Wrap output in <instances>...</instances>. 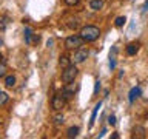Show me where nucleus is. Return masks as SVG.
Listing matches in <instances>:
<instances>
[{"mask_svg": "<svg viewBox=\"0 0 148 139\" xmlns=\"http://www.w3.org/2000/svg\"><path fill=\"white\" fill-rule=\"evenodd\" d=\"M80 36L85 42H94L100 37V30L94 25H86L80 30Z\"/></svg>", "mask_w": 148, "mask_h": 139, "instance_id": "1", "label": "nucleus"}, {"mask_svg": "<svg viewBox=\"0 0 148 139\" xmlns=\"http://www.w3.org/2000/svg\"><path fill=\"white\" fill-rule=\"evenodd\" d=\"M77 74H79V70L76 68V65H69V67L62 70V76H60V79H62L63 83H69V82L76 81Z\"/></svg>", "mask_w": 148, "mask_h": 139, "instance_id": "2", "label": "nucleus"}, {"mask_svg": "<svg viewBox=\"0 0 148 139\" xmlns=\"http://www.w3.org/2000/svg\"><path fill=\"white\" fill-rule=\"evenodd\" d=\"M83 40L82 39V36L79 34V36H69V37H66V40H65V46H66L68 50H79V48H82L83 46Z\"/></svg>", "mask_w": 148, "mask_h": 139, "instance_id": "3", "label": "nucleus"}, {"mask_svg": "<svg viewBox=\"0 0 148 139\" xmlns=\"http://www.w3.org/2000/svg\"><path fill=\"white\" fill-rule=\"evenodd\" d=\"M66 97L63 96V93H56L53 100H51V107H53L54 111H62L65 108V105H66Z\"/></svg>", "mask_w": 148, "mask_h": 139, "instance_id": "4", "label": "nucleus"}, {"mask_svg": "<svg viewBox=\"0 0 148 139\" xmlns=\"http://www.w3.org/2000/svg\"><path fill=\"white\" fill-rule=\"evenodd\" d=\"M88 56H90V53H88L86 48H79L76 53H74V56L71 57V60L74 63H83L88 59Z\"/></svg>", "mask_w": 148, "mask_h": 139, "instance_id": "5", "label": "nucleus"}, {"mask_svg": "<svg viewBox=\"0 0 148 139\" xmlns=\"http://www.w3.org/2000/svg\"><path fill=\"white\" fill-rule=\"evenodd\" d=\"M77 91V85L76 83H73V82H69V83H65V87H63V96L66 97V99H71V97L74 96V93Z\"/></svg>", "mask_w": 148, "mask_h": 139, "instance_id": "6", "label": "nucleus"}, {"mask_svg": "<svg viewBox=\"0 0 148 139\" xmlns=\"http://www.w3.org/2000/svg\"><path fill=\"white\" fill-rule=\"evenodd\" d=\"M133 138H137V139H143L145 138V128L142 125H136L133 128Z\"/></svg>", "mask_w": 148, "mask_h": 139, "instance_id": "7", "label": "nucleus"}, {"mask_svg": "<svg viewBox=\"0 0 148 139\" xmlns=\"http://www.w3.org/2000/svg\"><path fill=\"white\" fill-rule=\"evenodd\" d=\"M139 48H140L139 42H131V43L127 46V54H128V56H134V54L139 51Z\"/></svg>", "mask_w": 148, "mask_h": 139, "instance_id": "8", "label": "nucleus"}, {"mask_svg": "<svg viewBox=\"0 0 148 139\" xmlns=\"http://www.w3.org/2000/svg\"><path fill=\"white\" fill-rule=\"evenodd\" d=\"M140 94H142V90H140L139 87H134V88H131V91H130V94H128V96H130V97H128L130 102L133 104V102L136 100V99H137V97L140 96Z\"/></svg>", "mask_w": 148, "mask_h": 139, "instance_id": "9", "label": "nucleus"}, {"mask_svg": "<svg viewBox=\"0 0 148 139\" xmlns=\"http://www.w3.org/2000/svg\"><path fill=\"white\" fill-rule=\"evenodd\" d=\"M105 5V0H91L90 2V8L92 11H100Z\"/></svg>", "mask_w": 148, "mask_h": 139, "instance_id": "10", "label": "nucleus"}, {"mask_svg": "<svg viewBox=\"0 0 148 139\" xmlns=\"http://www.w3.org/2000/svg\"><path fill=\"white\" fill-rule=\"evenodd\" d=\"M100 107H102V102H97V104H96V107H94V108H92V113H91V119H90V127H92V125H94L96 116H97V113H99Z\"/></svg>", "mask_w": 148, "mask_h": 139, "instance_id": "11", "label": "nucleus"}, {"mask_svg": "<svg viewBox=\"0 0 148 139\" xmlns=\"http://www.w3.org/2000/svg\"><path fill=\"white\" fill-rule=\"evenodd\" d=\"M16 85V76L9 74V76H5V87L6 88H12Z\"/></svg>", "mask_w": 148, "mask_h": 139, "instance_id": "12", "label": "nucleus"}, {"mask_svg": "<svg viewBox=\"0 0 148 139\" xmlns=\"http://www.w3.org/2000/svg\"><path fill=\"white\" fill-rule=\"evenodd\" d=\"M32 36H34V32H32V30L29 26H26L25 28V42L28 45H31L32 43Z\"/></svg>", "mask_w": 148, "mask_h": 139, "instance_id": "13", "label": "nucleus"}, {"mask_svg": "<svg viewBox=\"0 0 148 139\" xmlns=\"http://www.w3.org/2000/svg\"><path fill=\"white\" fill-rule=\"evenodd\" d=\"M59 65L62 67V70H63V68H66V67H69V65H71V59L66 57V56H60V59H59Z\"/></svg>", "mask_w": 148, "mask_h": 139, "instance_id": "14", "label": "nucleus"}, {"mask_svg": "<svg viewBox=\"0 0 148 139\" xmlns=\"http://www.w3.org/2000/svg\"><path fill=\"white\" fill-rule=\"evenodd\" d=\"M79 131H80V128H79V127H69L66 130V136L68 138H76L79 134Z\"/></svg>", "mask_w": 148, "mask_h": 139, "instance_id": "15", "label": "nucleus"}, {"mask_svg": "<svg viewBox=\"0 0 148 139\" xmlns=\"http://www.w3.org/2000/svg\"><path fill=\"white\" fill-rule=\"evenodd\" d=\"M125 22H127V19H125V16H119L117 19H116L114 25L117 26V28H122V26L125 25Z\"/></svg>", "mask_w": 148, "mask_h": 139, "instance_id": "16", "label": "nucleus"}, {"mask_svg": "<svg viewBox=\"0 0 148 139\" xmlns=\"http://www.w3.org/2000/svg\"><path fill=\"white\" fill-rule=\"evenodd\" d=\"M6 76V60L2 57V65H0V77Z\"/></svg>", "mask_w": 148, "mask_h": 139, "instance_id": "17", "label": "nucleus"}, {"mask_svg": "<svg viewBox=\"0 0 148 139\" xmlns=\"http://www.w3.org/2000/svg\"><path fill=\"white\" fill-rule=\"evenodd\" d=\"M65 122V120H63V114H56L54 116V124L56 125H62Z\"/></svg>", "mask_w": 148, "mask_h": 139, "instance_id": "18", "label": "nucleus"}, {"mask_svg": "<svg viewBox=\"0 0 148 139\" xmlns=\"http://www.w3.org/2000/svg\"><path fill=\"white\" fill-rule=\"evenodd\" d=\"M6 102H8V94H6L5 91H2V93H0V105L3 107Z\"/></svg>", "mask_w": 148, "mask_h": 139, "instance_id": "19", "label": "nucleus"}, {"mask_svg": "<svg viewBox=\"0 0 148 139\" xmlns=\"http://www.w3.org/2000/svg\"><path fill=\"white\" fill-rule=\"evenodd\" d=\"M79 2H80V0H65V3H66L68 6H76Z\"/></svg>", "mask_w": 148, "mask_h": 139, "instance_id": "20", "label": "nucleus"}, {"mask_svg": "<svg viewBox=\"0 0 148 139\" xmlns=\"http://www.w3.org/2000/svg\"><path fill=\"white\" fill-rule=\"evenodd\" d=\"M108 124L110 125H116V116L114 114H111L110 118H108Z\"/></svg>", "mask_w": 148, "mask_h": 139, "instance_id": "21", "label": "nucleus"}, {"mask_svg": "<svg viewBox=\"0 0 148 139\" xmlns=\"http://www.w3.org/2000/svg\"><path fill=\"white\" fill-rule=\"evenodd\" d=\"M99 90H100V82H99V81H96V88H94V93H97Z\"/></svg>", "mask_w": 148, "mask_h": 139, "instance_id": "22", "label": "nucleus"}, {"mask_svg": "<svg viewBox=\"0 0 148 139\" xmlns=\"http://www.w3.org/2000/svg\"><path fill=\"white\" fill-rule=\"evenodd\" d=\"M111 138H113V139H119V134H117V133H114V134H113V136H111Z\"/></svg>", "mask_w": 148, "mask_h": 139, "instance_id": "23", "label": "nucleus"}]
</instances>
